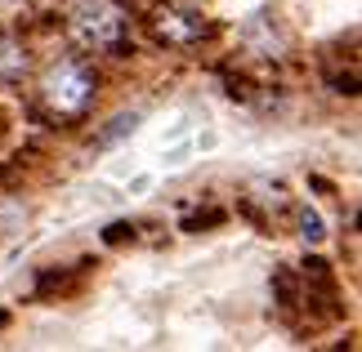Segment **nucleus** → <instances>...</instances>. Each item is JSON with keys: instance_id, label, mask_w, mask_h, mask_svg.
<instances>
[{"instance_id": "1", "label": "nucleus", "mask_w": 362, "mask_h": 352, "mask_svg": "<svg viewBox=\"0 0 362 352\" xmlns=\"http://www.w3.org/2000/svg\"><path fill=\"white\" fill-rule=\"evenodd\" d=\"M99 94V76L86 59H63L49 67V76L40 80V103L49 107V116L59 121H81Z\"/></svg>"}, {"instance_id": "8", "label": "nucleus", "mask_w": 362, "mask_h": 352, "mask_svg": "<svg viewBox=\"0 0 362 352\" xmlns=\"http://www.w3.org/2000/svg\"><path fill=\"white\" fill-rule=\"evenodd\" d=\"M0 326H5V312H0Z\"/></svg>"}, {"instance_id": "3", "label": "nucleus", "mask_w": 362, "mask_h": 352, "mask_svg": "<svg viewBox=\"0 0 362 352\" xmlns=\"http://www.w3.org/2000/svg\"><path fill=\"white\" fill-rule=\"evenodd\" d=\"M152 36L161 40V45H170V49H192V45H202L206 36H211V23L202 18V13H192V9H152Z\"/></svg>"}, {"instance_id": "7", "label": "nucleus", "mask_w": 362, "mask_h": 352, "mask_svg": "<svg viewBox=\"0 0 362 352\" xmlns=\"http://www.w3.org/2000/svg\"><path fill=\"white\" fill-rule=\"evenodd\" d=\"M134 228L130 223H112V228H107V241H125V236H130Z\"/></svg>"}, {"instance_id": "5", "label": "nucleus", "mask_w": 362, "mask_h": 352, "mask_svg": "<svg viewBox=\"0 0 362 352\" xmlns=\"http://www.w3.org/2000/svg\"><path fill=\"white\" fill-rule=\"evenodd\" d=\"M300 236H304V241H322V236H327V228H322V214H317V210L313 205H300Z\"/></svg>"}, {"instance_id": "6", "label": "nucleus", "mask_w": 362, "mask_h": 352, "mask_svg": "<svg viewBox=\"0 0 362 352\" xmlns=\"http://www.w3.org/2000/svg\"><path fill=\"white\" fill-rule=\"evenodd\" d=\"M134 125H139V116H134V111H130V116H117V121H112V130H107V134L99 138V143H112V138H121L125 130H134Z\"/></svg>"}, {"instance_id": "2", "label": "nucleus", "mask_w": 362, "mask_h": 352, "mask_svg": "<svg viewBox=\"0 0 362 352\" xmlns=\"http://www.w3.org/2000/svg\"><path fill=\"white\" fill-rule=\"evenodd\" d=\"M81 36H86V45L103 49V54H117V59H125V49H130V36H125V13L117 5H107V0H99L94 9L81 13Z\"/></svg>"}, {"instance_id": "4", "label": "nucleus", "mask_w": 362, "mask_h": 352, "mask_svg": "<svg viewBox=\"0 0 362 352\" xmlns=\"http://www.w3.org/2000/svg\"><path fill=\"white\" fill-rule=\"evenodd\" d=\"M27 67H32L27 49L18 45V40L0 36V85H13V80H23V76H27Z\"/></svg>"}]
</instances>
